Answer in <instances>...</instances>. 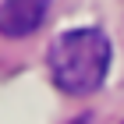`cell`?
<instances>
[{"label":"cell","instance_id":"obj_1","mask_svg":"<svg viewBox=\"0 0 124 124\" xmlns=\"http://www.w3.org/2000/svg\"><path fill=\"white\" fill-rule=\"evenodd\" d=\"M53 85L67 96H89L103 85L110 71V39L99 29H71L50 46Z\"/></svg>","mask_w":124,"mask_h":124},{"label":"cell","instance_id":"obj_2","mask_svg":"<svg viewBox=\"0 0 124 124\" xmlns=\"http://www.w3.org/2000/svg\"><path fill=\"white\" fill-rule=\"evenodd\" d=\"M50 0H4L0 4V32L11 39L32 36L46 21Z\"/></svg>","mask_w":124,"mask_h":124}]
</instances>
